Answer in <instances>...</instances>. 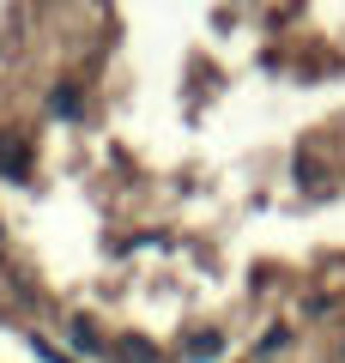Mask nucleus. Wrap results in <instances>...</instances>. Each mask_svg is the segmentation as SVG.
<instances>
[{
    "label": "nucleus",
    "mask_w": 345,
    "mask_h": 363,
    "mask_svg": "<svg viewBox=\"0 0 345 363\" xmlns=\"http://www.w3.org/2000/svg\"><path fill=\"white\" fill-rule=\"evenodd\" d=\"M121 363H164L152 339H121Z\"/></svg>",
    "instance_id": "obj_1"
},
{
    "label": "nucleus",
    "mask_w": 345,
    "mask_h": 363,
    "mask_svg": "<svg viewBox=\"0 0 345 363\" xmlns=\"http://www.w3.org/2000/svg\"><path fill=\"white\" fill-rule=\"evenodd\" d=\"M218 351H224V339H218V333H188V357H194V363L218 357Z\"/></svg>",
    "instance_id": "obj_2"
},
{
    "label": "nucleus",
    "mask_w": 345,
    "mask_h": 363,
    "mask_svg": "<svg viewBox=\"0 0 345 363\" xmlns=\"http://www.w3.org/2000/svg\"><path fill=\"white\" fill-rule=\"evenodd\" d=\"M0 176H13V182H25V152H18L13 140L0 145Z\"/></svg>",
    "instance_id": "obj_3"
},
{
    "label": "nucleus",
    "mask_w": 345,
    "mask_h": 363,
    "mask_svg": "<svg viewBox=\"0 0 345 363\" xmlns=\"http://www.w3.org/2000/svg\"><path fill=\"white\" fill-rule=\"evenodd\" d=\"M49 109H55V116H61V121H73V109H79V91H73V85H55Z\"/></svg>",
    "instance_id": "obj_4"
}]
</instances>
